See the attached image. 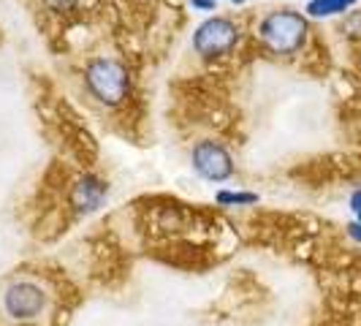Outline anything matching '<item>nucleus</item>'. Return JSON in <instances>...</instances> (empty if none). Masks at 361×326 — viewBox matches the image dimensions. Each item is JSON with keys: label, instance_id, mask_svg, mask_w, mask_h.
I'll list each match as a JSON object with an SVG mask.
<instances>
[{"label": "nucleus", "instance_id": "f257e3e1", "mask_svg": "<svg viewBox=\"0 0 361 326\" xmlns=\"http://www.w3.org/2000/svg\"><path fill=\"white\" fill-rule=\"evenodd\" d=\"M255 36L277 57H290L302 52L310 38V19L296 8H274L258 19Z\"/></svg>", "mask_w": 361, "mask_h": 326}, {"label": "nucleus", "instance_id": "f03ea898", "mask_svg": "<svg viewBox=\"0 0 361 326\" xmlns=\"http://www.w3.org/2000/svg\"><path fill=\"white\" fill-rule=\"evenodd\" d=\"M85 87L101 107H120L130 92V71L123 60L98 54L85 66Z\"/></svg>", "mask_w": 361, "mask_h": 326}, {"label": "nucleus", "instance_id": "7ed1b4c3", "mask_svg": "<svg viewBox=\"0 0 361 326\" xmlns=\"http://www.w3.org/2000/svg\"><path fill=\"white\" fill-rule=\"evenodd\" d=\"M52 305V294L33 277H14L0 296V308L8 321L17 324H33L41 321Z\"/></svg>", "mask_w": 361, "mask_h": 326}, {"label": "nucleus", "instance_id": "20e7f679", "mask_svg": "<svg viewBox=\"0 0 361 326\" xmlns=\"http://www.w3.org/2000/svg\"><path fill=\"white\" fill-rule=\"evenodd\" d=\"M193 52L199 54L201 60H217L226 54L234 52V47L239 44V25L228 17H215L204 19L199 28L193 30Z\"/></svg>", "mask_w": 361, "mask_h": 326}, {"label": "nucleus", "instance_id": "39448f33", "mask_svg": "<svg viewBox=\"0 0 361 326\" xmlns=\"http://www.w3.org/2000/svg\"><path fill=\"white\" fill-rule=\"evenodd\" d=\"M190 169L196 177L212 185H223L236 174V163L231 150L217 139H201L190 150Z\"/></svg>", "mask_w": 361, "mask_h": 326}, {"label": "nucleus", "instance_id": "423d86ee", "mask_svg": "<svg viewBox=\"0 0 361 326\" xmlns=\"http://www.w3.org/2000/svg\"><path fill=\"white\" fill-rule=\"evenodd\" d=\"M109 199V182L98 177L95 171H85L82 177H76L68 191V204L76 215H92L104 207Z\"/></svg>", "mask_w": 361, "mask_h": 326}, {"label": "nucleus", "instance_id": "0eeeda50", "mask_svg": "<svg viewBox=\"0 0 361 326\" xmlns=\"http://www.w3.org/2000/svg\"><path fill=\"white\" fill-rule=\"evenodd\" d=\"M261 196L255 191H236V188H220L215 191V204L226 207V210H245V207H255Z\"/></svg>", "mask_w": 361, "mask_h": 326}, {"label": "nucleus", "instance_id": "6e6552de", "mask_svg": "<svg viewBox=\"0 0 361 326\" xmlns=\"http://www.w3.org/2000/svg\"><path fill=\"white\" fill-rule=\"evenodd\" d=\"M348 11L343 0H307L305 6V17L307 19H329V17H340Z\"/></svg>", "mask_w": 361, "mask_h": 326}, {"label": "nucleus", "instance_id": "1a4fd4ad", "mask_svg": "<svg viewBox=\"0 0 361 326\" xmlns=\"http://www.w3.org/2000/svg\"><path fill=\"white\" fill-rule=\"evenodd\" d=\"M41 3H44V8L52 11V14H68V11H73V8L79 6V0H41Z\"/></svg>", "mask_w": 361, "mask_h": 326}, {"label": "nucleus", "instance_id": "9d476101", "mask_svg": "<svg viewBox=\"0 0 361 326\" xmlns=\"http://www.w3.org/2000/svg\"><path fill=\"white\" fill-rule=\"evenodd\" d=\"M348 207H350V212H353V215H359L361 212V188H353V191H350V196H348Z\"/></svg>", "mask_w": 361, "mask_h": 326}, {"label": "nucleus", "instance_id": "9b49d317", "mask_svg": "<svg viewBox=\"0 0 361 326\" xmlns=\"http://www.w3.org/2000/svg\"><path fill=\"white\" fill-rule=\"evenodd\" d=\"M345 231H348V236H350L356 245H361V223L359 220H350V223L345 226Z\"/></svg>", "mask_w": 361, "mask_h": 326}, {"label": "nucleus", "instance_id": "f8f14e48", "mask_svg": "<svg viewBox=\"0 0 361 326\" xmlns=\"http://www.w3.org/2000/svg\"><path fill=\"white\" fill-rule=\"evenodd\" d=\"M196 11H217V0H190Z\"/></svg>", "mask_w": 361, "mask_h": 326}, {"label": "nucleus", "instance_id": "ddd939ff", "mask_svg": "<svg viewBox=\"0 0 361 326\" xmlns=\"http://www.w3.org/2000/svg\"><path fill=\"white\" fill-rule=\"evenodd\" d=\"M345 6H348V8H350V6H356V3H359V0H343Z\"/></svg>", "mask_w": 361, "mask_h": 326}, {"label": "nucleus", "instance_id": "4468645a", "mask_svg": "<svg viewBox=\"0 0 361 326\" xmlns=\"http://www.w3.org/2000/svg\"><path fill=\"white\" fill-rule=\"evenodd\" d=\"M356 220H359V223H361V212H359V215H356Z\"/></svg>", "mask_w": 361, "mask_h": 326}]
</instances>
